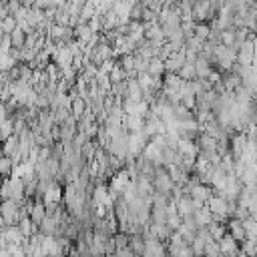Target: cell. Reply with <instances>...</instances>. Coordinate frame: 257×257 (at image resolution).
Wrapping results in <instances>:
<instances>
[{
  "mask_svg": "<svg viewBox=\"0 0 257 257\" xmlns=\"http://www.w3.org/2000/svg\"><path fill=\"white\" fill-rule=\"evenodd\" d=\"M217 247H219V251H221V255H229V257H235L237 253H239V243L237 241H233L227 233L217 241Z\"/></svg>",
  "mask_w": 257,
  "mask_h": 257,
  "instance_id": "obj_1",
  "label": "cell"
},
{
  "mask_svg": "<svg viewBox=\"0 0 257 257\" xmlns=\"http://www.w3.org/2000/svg\"><path fill=\"white\" fill-rule=\"evenodd\" d=\"M2 235H4L6 245H22V243H24V237H22V233H20V229H18L16 225L4 227V229H2Z\"/></svg>",
  "mask_w": 257,
  "mask_h": 257,
  "instance_id": "obj_2",
  "label": "cell"
},
{
  "mask_svg": "<svg viewBox=\"0 0 257 257\" xmlns=\"http://www.w3.org/2000/svg\"><path fill=\"white\" fill-rule=\"evenodd\" d=\"M44 217H46V209H44L42 201H34V203L30 205V211H28V219H30L34 225H38V223H40Z\"/></svg>",
  "mask_w": 257,
  "mask_h": 257,
  "instance_id": "obj_3",
  "label": "cell"
},
{
  "mask_svg": "<svg viewBox=\"0 0 257 257\" xmlns=\"http://www.w3.org/2000/svg\"><path fill=\"white\" fill-rule=\"evenodd\" d=\"M227 229H229V237L233 239V241H243L245 239V231H243V225H241V221H235V219H229V223H227Z\"/></svg>",
  "mask_w": 257,
  "mask_h": 257,
  "instance_id": "obj_4",
  "label": "cell"
},
{
  "mask_svg": "<svg viewBox=\"0 0 257 257\" xmlns=\"http://www.w3.org/2000/svg\"><path fill=\"white\" fill-rule=\"evenodd\" d=\"M165 72V64L161 58H151L149 60V68H147V74H151L153 78H161V74Z\"/></svg>",
  "mask_w": 257,
  "mask_h": 257,
  "instance_id": "obj_5",
  "label": "cell"
},
{
  "mask_svg": "<svg viewBox=\"0 0 257 257\" xmlns=\"http://www.w3.org/2000/svg\"><path fill=\"white\" fill-rule=\"evenodd\" d=\"M14 28H16V20H14L12 16H6V18H2V20H0V32H2V34H6V36H8Z\"/></svg>",
  "mask_w": 257,
  "mask_h": 257,
  "instance_id": "obj_6",
  "label": "cell"
}]
</instances>
